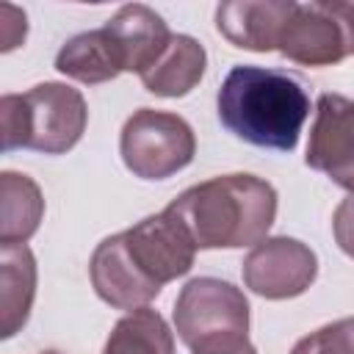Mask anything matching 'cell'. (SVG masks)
<instances>
[{
    "mask_svg": "<svg viewBox=\"0 0 354 354\" xmlns=\"http://www.w3.org/2000/svg\"><path fill=\"white\" fill-rule=\"evenodd\" d=\"M194 254L196 246L185 227L169 210H160L100 241L88 274L102 301L133 313L147 307L166 282L188 274Z\"/></svg>",
    "mask_w": 354,
    "mask_h": 354,
    "instance_id": "obj_1",
    "label": "cell"
},
{
    "mask_svg": "<svg viewBox=\"0 0 354 354\" xmlns=\"http://www.w3.org/2000/svg\"><path fill=\"white\" fill-rule=\"evenodd\" d=\"M166 210L196 249L257 246L277 218V191L254 174H221L191 185Z\"/></svg>",
    "mask_w": 354,
    "mask_h": 354,
    "instance_id": "obj_2",
    "label": "cell"
},
{
    "mask_svg": "<svg viewBox=\"0 0 354 354\" xmlns=\"http://www.w3.org/2000/svg\"><path fill=\"white\" fill-rule=\"evenodd\" d=\"M216 105L221 124L235 138L277 152H290L299 144L310 116V97L293 75L249 64L227 72Z\"/></svg>",
    "mask_w": 354,
    "mask_h": 354,
    "instance_id": "obj_3",
    "label": "cell"
},
{
    "mask_svg": "<svg viewBox=\"0 0 354 354\" xmlns=\"http://www.w3.org/2000/svg\"><path fill=\"white\" fill-rule=\"evenodd\" d=\"M88 122L86 100L66 83H39L25 94H3L0 136L3 149H36L44 155L69 152Z\"/></svg>",
    "mask_w": 354,
    "mask_h": 354,
    "instance_id": "obj_4",
    "label": "cell"
},
{
    "mask_svg": "<svg viewBox=\"0 0 354 354\" xmlns=\"http://www.w3.org/2000/svg\"><path fill=\"white\" fill-rule=\"evenodd\" d=\"M174 329L194 354L241 346L249 340V301L224 279L196 277L174 301Z\"/></svg>",
    "mask_w": 354,
    "mask_h": 354,
    "instance_id": "obj_5",
    "label": "cell"
},
{
    "mask_svg": "<svg viewBox=\"0 0 354 354\" xmlns=\"http://www.w3.org/2000/svg\"><path fill=\"white\" fill-rule=\"evenodd\" d=\"M119 152L141 180H166L194 160L196 138L191 124L169 111L138 108L122 127Z\"/></svg>",
    "mask_w": 354,
    "mask_h": 354,
    "instance_id": "obj_6",
    "label": "cell"
},
{
    "mask_svg": "<svg viewBox=\"0 0 354 354\" xmlns=\"http://www.w3.org/2000/svg\"><path fill=\"white\" fill-rule=\"evenodd\" d=\"M279 53L301 66H332L354 55V3H296L279 36Z\"/></svg>",
    "mask_w": 354,
    "mask_h": 354,
    "instance_id": "obj_7",
    "label": "cell"
},
{
    "mask_svg": "<svg viewBox=\"0 0 354 354\" xmlns=\"http://www.w3.org/2000/svg\"><path fill=\"white\" fill-rule=\"evenodd\" d=\"M318 274L315 252L288 235L263 238L243 260V282L263 299L301 296Z\"/></svg>",
    "mask_w": 354,
    "mask_h": 354,
    "instance_id": "obj_8",
    "label": "cell"
},
{
    "mask_svg": "<svg viewBox=\"0 0 354 354\" xmlns=\"http://www.w3.org/2000/svg\"><path fill=\"white\" fill-rule=\"evenodd\" d=\"M304 163L354 194V100L343 94L318 97Z\"/></svg>",
    "mask_w": 354,
    "mask_h": 354,
    "instance_id": "obj_9",
    "label": "cell"
},
{
    "mask_svg": "<svg viewBox=\"0 0 354 354\" xmlns=\"http://www.w3.org/2000/svg\"><path fill=\"white\" fill-rule=\"evenodd\" d=\"M293 8V0H227L216 8V28L241 50L268 53L279 50V36Z\"/></svg>",
    "mask_w": 354,
    "mask_h": 354,
    "instance_id": "obj_10",
    "label": "cell"
},
{
    "mask_svg": "<svg viewBox=\"0 0 354 354\" xmlns=\"http://www.w3.org/2000/svg\"><path fill=\"white\" fill-rule=\"evenodd\" d=\"M122 58V69L124 72H138L144 75L169 47L171 36L166 22L160 19V14H155L149 6L144 3H130L122 6L105 25H102Z\"/></svg>",
    "mask_w": 354,
    "mask_h": 354,
    "instance_id": "obj_11",
    "label": "cell"
},
{
    "mask_svg": "<svg viewBox=\"0 0 354 354\" xmlns=\"http://www.w3.org/2000/svg\"><path fill=\"white\" fill-rule=\"evenodd\" d=\"M205 64V47L194 36L174 33L163 55L141 75V83L158 97H183L202 80Z\"/></svg>",
    "mask_w": 354,
    "mask_h": 354,
    "instance_id": "obj_12",
    "label": "cell"
},
{
    "mask_svg": "<svg viewBox=\"0 0 354 354\" xmlns=\"http://www.w3.org/2000/svg\"><path fill=\"white\" fill-rule=\"evenodd\" d=\"M36 296V260L25 243H0V299H3V337L25 326Z\"/></svg>",
    "mask_w": 354,
    "mask_h": 354,
    "instance_id": "obj_13",
    "label": "cell"
},
{
    "mask_svg": "<svg viewBox=\"0 0 354 354\" xmlns=\"http://www.w3.org/2000/svg\"><path fill=\"white\" fill-rule=\"evenodd\" d=\"M55 69L66 77H75L80 83H105L113 80L122 69V58L119 50L111 39V33L105 28L97 30H86L72 36L55 55Z\"/></svg>",
    "mask_w": 354,
    "mask_h": 354,
    "instance_id": "obj_14",
    "label": "cell"
},
{
    "mask_svg": "<svg viewBox=\"0 0 354 354\" xmlns=\"http://www.w3.org/2000/svg\"><path fill=\"white\" fill-rule=\"evenodd\" d=\"M44 216L39 185L19 171L0 174V243H25Z\"/></svg>",
    "mask_w": 354,
    "mask_h": 354,
    "instance_id": "obj_15",
    "label": "cell"
},
{
    "mask_svg": "<svg viewBox=\"0 0 354 354\" xmlns=\"http://www.w3.org/2000/svg\"><path fill=\"white\" fill-rule=\"evenodd\" d=\"M102 354H174V337L160 313L141 307L116 321Z\"/></svg>",
    "mask_w": 354,
    "mask_h": 354,
    "instance_id": "obj_16",
    "label": "cell"
},
{
    "mask_svg": "<svg viewBox=\"0 0 354 354\" xmlns=\"http://www.w3.org/2000/svg\"><path fill=\"white\" fill-rule=\"evenodd\" d=\"M290 354H354V318H340L304 335Z\"/></svg>",
    "mask_w": 354,
    "mask_h": 354,
    "instance_id": "obj_17",
    "label": "cell"
},
{
    "mask_svg": "<svg viewBox=\"0 0 354 354\" xmlns=\"http://www.w3.org/2000/svg\"><path fill=\"white\" fill-rule=\"evenodd\" d=\"M332 230H335L337 246H340L348 257H354V194H348V196L337 205V210H335V216H332Z\"/></svg>",
    "mask_w": 354,
    "mask_h": 354,
    "instance_id": "obj_18",
    "label": "cell"
},
{
    "mask_svg": "<svg viewBox=\"0 0 354 354\" xmlns=\"http://www.w3.org/2000/svg\"><path fill=\"white\" fill-rule=\"evenodd\" d=\"M205 354H257V351H254V346L246 340V343H241V346H232V348H218V351H205Z\"/></svg>",
    "mask_w": 354,
    "mask_h": 354,
    "instance_id": "obj_19",
    "label": "cell"
},
{
    "mask_svg": "<svg viewBox=\"0 0 354 354\" xmlns=\"http://www.w3.org/2000/svg\"><path fill=\"white\" fill-rule=\"evenodd\" d=\"M41 354H61V351H41Z\"/></svg>",
    "mask_w": 354,
    "mask_h": 354,
    "instance_id": "obj_20",
    "label": "cell"
}]
</instances>
